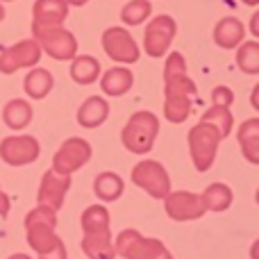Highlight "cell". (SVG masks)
Wrapping results in <instances>:
<instances>
[{
    "mask_svg": "<svg viewBox=\"0 0 259 259\" xmlns=\"http://www.w3.org/2000/svg\"><path fill=\"white\" fill-rule=\"evenodd\" d=\"M164 116L170 123H184L191 114V96L196 82L187 75V62L180 53H170L164 66Z\"/></svg>",
    "mask_w": 259,
    "mask_h": 259,
    "instance_id": "1",
    "label": "cell"
},
{
    "mask_svg": "<svg viewBox=\"0 0 259 259\" xmlns=\"http://www.w3.org/2000/svg\"><path fill=\"white\" fill-rule=\"evenodd\" d=\"M55 228H57V211L48 209V207H36L25 216L27 243L36 255H46V252L55 250L59 243H64L57 237Z\"/></svg>",
    "mask_w": 259,
    "mask_h": 259,
    "instance_id": "2",
    "label": "cell"
},
{
    "mask_svg": "<svg viewBox=\"0 0 259 259\" xmlns=\"http://www.w3.org/2000/svg\"><path fill=\"white\" fill-rule=\"evenodd\" d=\"M159 134V118L152 112H137L130 116L121 132V141L132 155H148Z\"/></svg>",
    "mask_w": 259,
    "mask_h": 259,
    "instance_id": "3",
    "label": "cell"
},
{
    "mask_svg": "<svg viewBox=\"0 0 259 259\" xmlns=\"http://www.w3.org/2000/svg\"><path fill=\"white\" fill-rule=\"evenodd\" d=\"M32 39L39 44L41 53L50 55L57 62H71L77 55V39L73 36V32H68L66 27H41L32 25Z\"/></svg>",
    "mask_w": 259,
    "mask_h": 259,
    "instance_id": "4",
    "label": "cell"
},
{
    "mask_svg": "<svg viewBox=\"0 0 259 259\" xmlns=\"http://www.w3.org/2000/svg\"><path fill=\"white\" fill-rule=\"evenodd\" d=\"M114 250L123 259H173L159 239H146L137 230H123L116 237Z\"/></svg>",
    "mask_w": 259,
    "mask_h": 259,
    "instance_id": "5",
    "label": "cell"
},
{
    "mask_svg": "<svg viewBox=\"0 0 259 259\" xmlns=\"http://www.w3.org/2000/svg\"><path fill=\"white\" fill-rule=\"evenodd\" d=\"M221 141H223V137H221V132L214 125L198 123V125L191 127V132H189V152H191L193 166L200 173L211 168Z\"/></svg>",
    "mask_w": 259,
    "mask_h": 259,
    "instance_id": "6",
    "label": "cell"
},
{
    "mask_svg": "<svg viewBox=\"0 0 259 259\" xmlns=\"http://www.w3.org/2000/svg\"><path fill=\"white\" fill-rule=\"evenodd\" d=\"M132 182L148 193L150 198L164 200L170 193V178L159 161L143 159L132 168Z\"/></svg>",
    "mask_w": 259,
    "mask_h": 259,
    "instance_id": "7",
    "label": "cell"
},
{
    "mask_svg": "<svg viewBox=\"0 0 259 259\" xmlns=\"http://www.w3.org/2000/svg\"><path fill=\"white\" fill-rule=\"evenodd\" d=\"M175 34H178V25H175V21L168 14L155 16L146 25V32H143V50H146V55H150L155 59L164 57L168 53L170 44H173Z\"/></svg>",
    "mask_w": 259,
    "mask_h": 259,
    "instance_id": "8",
    "label": "cell"
},
{
    "mask_svg": "<svg viewBox=\"0 0 259 259\" xmlns=\"http://www.w3.org/2000/svg\"><path fill=\"white\" fill-rule=\"evenodd\" d=\"M89 159H91L89 141H84V139H80V137H71L55 152L53 170L59 175H71V173H75L77 168H82Z\"/></svg>",
    "mask_w": 259,
    "mask_h": 259,
    "instance_id": "9",
    "label": "cell"
},
{
    "mask_svg": "<svg viewBox=\"0 0 259 259\" xmlns=\"http://www.w3.org/2000/svg\"><path fill=\"white\" fill-rule=\"evenodd\" d=\"M41 59V48L34 39H23L0 53V73L12 75L18 68H34Z\"/></svg>",
    "mask_w": 259,
    "mask_h": 259,
    "instance_id": "10",
    "label": "cell"
},
{
    "mask_svg": "<svg viewBox=\"0 0 259 259\" xmlns=\"http://www.w3.org/2000/svg\"><path fill=\"white\" fill-rule=\"evenodd\" d=\"M103 50L107 53L109 59L121 64H134L141 57V50H139L134 36L130 34L125 27H109L103 34Z\"/></svg>",
    "mask_w": 259,
    "mask_h": 259,
    "instance_id": "11",
    "label": "cell"
},
{
    "mask_svg": "<svg viewBox=\"0 0 259 259\" xmlns=\"http://www.w3.org/2000/svg\"><path fill=\"white\" fill-rule=\"evenodd\" d=\"M41 155V146L34 137L18 134V137H7L0 141V157L9 166H25L36 161Z\"/></svg>",
    "mask_w": 259,
    "mask_h": 259,
    "instance_id": "12",
    "label": "cell"
},
{
    "mask_svg": "<svg viewBox=\"0 0 259 259\" xmlns=\"http://www.w3.org/2000/svg\"><path fill=\"white\" fill-rule=\"evenodd\" d=\"M164 209L168 219L173 221H196L205 216V205H202L200 196L191 191H170L164 198Z\"/></svg>",
    "mask_w": 259,
    "mask_h": 259,
    "instance_id": "13",
    "label": "cell"
},
{
    "mask_svg": "<svg viewBox=\"0 0 259 259\" xmlns=\"http://www.w3.org/2000/svg\"><path fill=\"white\" fill-rule=\"evenodd\" d=\"M68 189H71V175H59L53 168L46 170L39 184V193H36L39 207H48L53 211L62 209Z\"/></svg>",
    "mask_w": 259,
    "mask_h": 259,
    "instance_id": "14",
    "label": "cell"
},
{
    "mask_svg": "<svg viewBox=\"0 0 259 259\" xmlns=\"http://www.w3.org/2000/svg\"><path fill=\"white\" fill-rule=\"evenodd\" d=\"M32 25L41 27H57L66 21L68 16V5L66 0H36L32 7Z\"/></svg>",
    "mask_w": 259,
    "mask_h": 259,
    "instance_id": "15",
    "label": "cell"
},
{
    "mask_svg": "<svg viewBox=\"0 0 259 259\" xmlns=\"http://www.w3.org/2000/svg\"><path fill=\"white\" fill-rule=\"evenodd\" d=\"M243 36H246V25L234 16L221 18L214 27V41H216V46L223 50L239 48V46L243 44Z\"/></svg>",
    "mask_w": 259,
    "mask_h": 259,
    "instance_id": "16",
    "label": "cell"
},
{
    "mask_svg": "<svg viewBox=\"0 0 259 259\" xmlns=\"http://www.w3.org/2000/svg\"><path fill=\"white\" fill-rule=\"evenodd\" d=\"M82 252L89 259H114L116 250H114V241H112V230L84 234L82 237Z\"/></svg>",
    "mask_w": 259,
    "mask_h": 259,
    "instance_id": "17",
    "label": "cell"
},
{
    "mask_svg": "<svg viewBox=\"0 0 259 259\" xmlns=\"http://www.w3.org/2000/svg\"><path fill=\"white\" fill-rule=\"evenodd\" d=\"M109 116V105L100 96H91L82 103V107L77 109V123L82 127H100Z\"/></svg>",
    "mask_w": 259,
    "mask_h": 259,
    "instance_id": "18",
    "label": "cell"
},
{
    "mask_svg": "<svg viewBox=\"0 0 259 259\" xmlns=\"http://www.w3.org/2000/svg\"><path fill=\"white\" fill-rule=\"evenodd\" d=\"M134 84V75L132 71L125 66H116V68H109V71L103 73V77H100V87H103V91L107 96H114V98H118V96H125L130 89H132Z\"/></svg>",
    "mask_w": 259,
    "mask_h": 259,
    "instance_id": "19",
    "label": "cell"
},
{
    "mask_svg": "<svg viewBox=\"0 0 259 259\" xmlns=\"http://www.w3.org/2000/svg\"><path fill=\"white\" fill-rule=\"evenodd\" d=\"M239 146L250 164H259V118H248L239 127Z\"/></svg>",
    "mask_w": 259,
    "mask_h": 259,
    "instance_id": "20",
    "label": "cell"
},
{
    "mask_svg": "<svg viewBox=\"0 0 259 259\" xmlns=\"http://www.w3.org/2000/svg\"><path fill=\"white\" fill-rule=\"evenodd\" d=\"M100 62L91 55H75L71 59V77L77 84H94L100 77Z\"/></svg>",
    "mask_w": 259,
    "mask_h": 259,
    "instance_id": "21",
    "label": "cell"
},
{
    "mask_svg": "<svg viewBox=\"0 0 259 259\" xmlns=\"http://www.w3.org/2000/svg\"><path fill=\"white\" fill-rule=\"evenodd\" d=\"M32 116H34V112H32V105L27 103V100H23V98L9 100V103L5 105V109H3L5 125L12 127V130L27 127L32 123Z\"/></svg>",
    "mask_w": 259,
    "mask_h": 259,
    "instance_id": "22",
    "label": "cell"
},
{
    "mask_svg": "<svg viewBox=\"0 0 259 259\" xmlns=\"http://www.w3.org/2000/svg\"><path fill=\"white\" fill-rule=\"evenodd\" d=\"M53 87H55V77H53V73L46 71V68L34 66L25 75V94H27V98H32V100H44L46 96L50 94Z\"/></svg>",
    "mask_w": 259,
    "mask_h": 259,
    "instance_id": "23",
    "label": "cell"
},
{
    "mask_svg": "<svg viewBox=\"0 0 259 259\" xmlns=\"http://www.w3.org/2000/svg\"><path fill=\"white\" fill-rule=\"evenodd\" d=\"M123 189H125V184H123L121 175L112 173V170H105L94 180V193L105 202L118 200L123 196Z\"/></svg>",
    "mask_w": 259,
    "mask_h": 259,
    "instance_id": "24",
    "label": "cell"
},
{
    "mask_svg": "<svg viewBox=\"0 0 259 259\" xmlns=\"http://www.w3.org/2000/svg\"><path fill=\"white\" fill-rule=\"evenodd\" d=\"M200 200L205 205V211H225L232 205V189L223 182H214L205 189Z\"/></svg>",
    "mask_w": 259,
    "mask_h": 259,
    "instance_id": "25",
    "label": "cell"
},
{
    "mask_svg": "<svg viewBox=\"0 0 259 259\" xmlns=\"http://www.w3.org/2000/svg\"><path fill=\"white\" fill-rule=\"evenodd\" d=\"M237 64L243 73L257 75L259 73V44L257 41H243L237 50Z\"/></svg>",
    "mask_w": 259,
    "mask_h": 259,
    "instance_id": "26",
    "label": "cell"
},
{
    "mask_svg": "<svg viewBox=\"0 0 259 259\" xmlns=\"http://www.w3.org/2000/svg\"><path fill=\"white\" fill-rule=\"evenodd\" d=\"M150 12H152L150 0H130L121 9V21L125 25H141L146 18H150Z\"/></svg>",
    "mask_w": 259,
    "mask_h": 259,
    "instance_id": "27",
    "label": "cell"
},
{
    "mask_svg": "<svg viewBox=\"0 0 259 259\" xmlns=\"http://www.w3.org/2000/svg\"><path fill=\"white\" fill-rule=\"evenodd\" d=\"M200 123H207V125H214L221 132V137H228L232 132V112L228 107H211L202 114Z\"/></svg>",
    "mask_w": 259,
    "mask_h": 259,
    "instance_id": "28",
    "label": "cell"
},
{
    "mask_svg": "<svg viewBox=\"0 0 259 259\" xmlns=\"http://www.w3.org/2000/svg\"><path fill=\"white\" fill-rule=\"evenodd\" d=\"M232 103H234V94H232V89L230 87H214L211 89V107H232Z\"/></svg>",
    "mask_w": 259,
    "mask_h": 259,
    "instance_id": "29",
    "label": "cell"
},
{
    "mask_svg": "<svg viewBox=\"0 0 259 259\" xmlns=\"http://www.w3.org/2000/svg\"><path fill=\"white\" fill-rule=\"evenodd\" d=\"M39 259H68L66 255V246L64 243H59L55 250H50V252H46V255H39Z\"/></svg>",
    "mask_w": 259,
    "mask_h": 259,
    "instance_id": "30",
    "label": "cell"
},
{
    "mask_svg": "<svg viewBox=\"0 0 259 259\" xmlns=\"http://www.w3.org/2000/svg\"><path fill=\"white\" fill-rule=\"evenodd\" d=\"M9 214V198L7 193L0 189V216H7Z\"/></svg>",
    "mask_w": 259,
    "mask_h": 259,
    "instance_id": "31",
    "label": "cell"
},
{
    "mask_svg": "<svg viewBox=\"0 0 259 259\" xmlns=\"http://www.w3.org/2000/svg\"><path fill=\"white\" fill-rule=\"evenodd\" d=\"M250 34L259 36V12H255L252 14V18H250Z\"/></svg>",
    "mask_w": 259,
    "mask_h": 259,
    "instance_id": "32",
    "label": "cell"
},
{
    "mask_svg": "<svg viewBox=\"0 0 259 259\" xmlns=\"http://www.w3.org/2000/svg\"><path fill=\"white\" fill-rule=\"evenodd\" d=\"M89 0H66V5H75V7H82V5H87Z\"/></svg>",
    "mask_w": 259,
    "mask_h": 259,
    "instance_id": "33",
    "label": "cell"
},
{
    "mask_svg": "<svg viewBox=\"0 0 259 259\" xmlns=\"http://www.w3.org/2000/svg\"><path fill=\"white\" fill-rule=\"evenodd\" d=\"M9 259H32V257L30 255H21V252H18V255H12Z\"/></svg>",
    "mask_w": 259,
    "mask_h": 259,
    "instance_id": "34",
    "label": "cell"
},
{
    "mask_svg": "<svg viewBox=\"0 0 259 259\" xmlns=\"http://www.w3.org/2000/svg\"><path fill=\"white\" fill-rule=\"evenodd\" d=\"M241 3H246V5H250V7H255V5H259V0H241Z\"/></svg>",
    "mask_w": 259,
    "mask_h": 259,
    "instance_id": "35",
    "label": "cell"
},
{
    "mask_svg": "<svg viewBox=\"0 0 259 259\" xmlns=\"http://www.w3.org/2000/svg\"><path fill=\"white\" fill-rule=\"evenodd\" d=\"M0 21H5V7H3V3H0Z\"/></svg>",
    "mask_w": 259,
    "mask_h": 259,
    "instance_id": "36",
    "label": "cell"
},
{
    "mask_svg": "<svg viewBox=\"0 0 259 259\" xmlns=\"http://www.w3.org/2000/svg\"><path fill=\"white\" fill-rule=\"evenodd\" d=\"M0 3H12V0H0Z\"/></svg>",
    "mask_w": 259,
    "mask_h": 259,
    "instance_id": "37",
    "label": "cell"
}]
</instances>
